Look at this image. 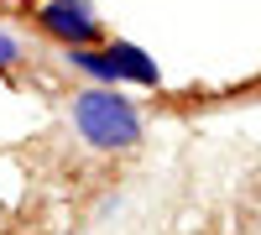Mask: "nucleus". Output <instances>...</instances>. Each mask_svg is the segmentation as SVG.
Here are the masks:
<instances>
[{"label":"nucleus","mask_w":261,"mask_h":235,"mask_svg":"<svg viewBox=\"0 0 261 235\" xmlns=\"http://www.w3.org/2000/svg\"><path fill=\"white\" fill-rule=\"evenodd\" d=\"M32 21L58 47H94V42H105V21L89 0H37Z\"/></svg>","instance_id":"f03ea898"},{"label":"nucleus","mask_w":261,"mask_h":235,"mask_svg":"<svg viewBox=\"0 0 261 235\" xmlns=\"http://www.w3.org/2000/svg\"><path fill=\"white\" fill-rule=\"evenodd\" d=\"M21 6H32V0H0V11H21Z\"/></svg>","instance_id":"39448f33"},{"label":"nucleus","mask_w":261,"mask_h":235,"mask_svg":"<svg viewBox=\"0 0 261 235\" xmlns=\"http://www.w3.org/2000/svg\"><path fill=\"white\" fill-rule=\"evenodd\" d=\"M68 120L89 152H136L146 136V115L115 84H79L68 99Z\"/></svg>","instance_id":"f257e3e1"},{"label":"nucleus","mask_w":261,"mask_h":235,"mask_svg":"<svg viewBox=\"0 0 261 235\" xmlns=\"http://www.w3.org/2000/svg\"><path fill=\"white\" fill-rule=\"evenodd\" d=\"M105 47H110V58H115L120 89L125 84H136V89H162V63L146 47H136V42H125V37H105Z\"/></svg>","instance_id":"7ed1b4c3"},{"label":"nucleus","mask_w":261,"mask_h":235,"mask_svg":"<svg viewBox=\"0 0 261 235\" xmlns=\"http://www.w3.org/2000/svg\"><path fill=\"white\" fill-rule=\"evenodd\" d=\"M21 63H27V47H21V37L0 27V73H16Z\"/></svg>","instance_id":"20e7f679"}]
</instances>
